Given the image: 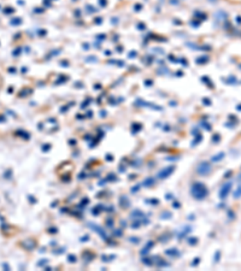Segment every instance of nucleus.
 I'll list each match as a JSON object with an SVG mask.
<instances>
[{
    "instance_id": "obj_1",
    "label": "nucleus",
    "mask_w": 241,
    "mask_h": 271,
    "mask_svg": "<svg viewBox=\"0 0 241 271\" xmlns=\"http://www.w3.org/2000/svg\"><path fill=\"white\" fill-rule=\"evenodd\" d=\"M230 187H231V183H228V185H226L224 186V188L222 189V192H221V198H224L227 194H228V192H229V189H230Z\"/></svg>"
}]
</instances>
